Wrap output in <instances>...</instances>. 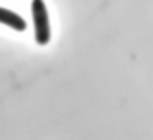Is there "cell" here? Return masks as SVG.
<instances>
[{
	"mask_svg": "<svg viewBox=\"0 0 153 140\" xmlns=\"http://www.w3.org/2000/svg\"><path fill=\"white\" fill-rule=\"evenodd\" d=\"M31 18H33L35 41L39 45H47L51 41V19L45 0H31Z\"/></svg>",
	"mask_w": 153,
	"mask_h": 140,
	"instance_id": "6da1fadb",
	"label": "cell"
},
{
	"mask_svg": "<svg viewBox=\"0 0 153 140\" xmlns=\"http://www.w3.org/2000/svg\"><path fill=\"white\" fill-rule=\"evenodd\" d=\"M0 19H2L4 25L12 27V29H16V31H25V27H27L25 19H23L22 16H18L16 12L8 10V8H0Z\"/></svg>",
	"mask_w": 153,
	"mask_h": 140,
	"instance_id": "7a4b0ae2",
	"label": "cell"
}]
</instances>
